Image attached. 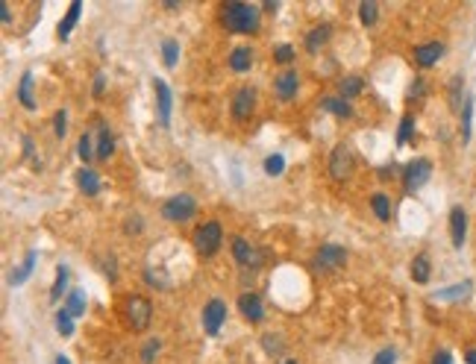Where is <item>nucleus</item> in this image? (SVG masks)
<instances>
[{
    "label": "nucleus",
    "instance_id": "nucleus-1",
    "mask_svg": "<svg viewBox=\"0 0 476 364\" xmlns=\"http://www.w3.org/2000/svg\"><path fill=\"white\" fill-rule=\"evenodd\" d=\"M221 21L230 33H256L259 30V9L250 4H227L221 9Z\"/></svg>",
    "mask_w": 476,
    "mask_h": 364
},
{
    "label": "nucleus",
    "instance_id": "nucleus-2",
    "mask_svg": "<svg viewBox=\"0 0 476 364\" xmlns=\"http://www.w3.org/2000/svg\"><path fill=\"white\" fill-rule=\"evenodd\" d=\"M197 215V200L191 194H174L171 200H165L162 203V217L171 220V224H186V220H191Z\"/></svg>",
    "mask_w": 476,
    "mask_h": 364
},
{
    "label": "nucleus",
    "instance_id": "nucleus-3",
    "mask_svg": "<svg viewBox=\"0 0 476 364\" xmlns=\"http://www.w3.org/2000/svg\"><path fill=\"white\" fill-rule=\"evenodd\" d=\"M221 241H224V229H221L217 220H209V224L197 227V232H194V247H197V253L206 256V258L221 250Z\"/></svg>",
    "mask_w": 476,
    "mask_h": 364
},
{
    "label": "nucleus",
    "instance_id": "nucleus-4",
    "mask_svg": "<svg viewBox=\"0 0 476 364\" xmlns=\"http://www.w3.org/2000/svg\"><path fill=\"white\" fill-rule=\"evenodd\" d=\"M124 309H127V320H130V326H132L135 332H144V329L150 326L153 306H150V300H147V297H142V294L127 297Z\"/></svg>",
    "mask_w": 476,
    "mask_h": 364
},
{
    "label": "nucleus",
    "instance_id": "nucleus-5",
    "mask_svg": "<svg viewBox=\"0 0 476 364\" xmlns=\"http://www.w3.org/2000/svg\"><path fill=\"white\" fill-rule=\"evenodd\" d=\"M432 176V161L429 159H414L403 168V188L406 194H414L421 186H426V179Z\"/></svg>",
    "mask_w": 476,
    "mask_h": 364
},
{
    "label": "nucleus",
    "instance_id": "nucleus-6",
    "mask_svg": "<svg viewBox=\"0 0 476 364\" xmlns=\"http://www.w3.org/2000/svg\"><path fill=\"white\" fill-rule=\"evenodd\" d=\"M314 265H317V271H324V273L341 271L347 265V250L339 247V244H321V250L314 253Z\"/></svg>",
    "mask_w": 476,
    "mask_h": 364
},
{
    "label": "nucleus",
    "instance_id": "nucleus-7",
    "mask_svg": "<svg viewBox=\"0 0 476 364\" xmlns=\"http://www.w3.org/2000/svg\"><path fill=\"white\" fill-rule=\"evenodd\" d=\"M353 168H356L353 150H350L347 144H339V147L332 150V156H329V176L339 179V182H344V179L353 176Z\"/></svg>",
    "mask_w": 476,
    "mask_h": 364
},
{
    "label": "nucleus",
    "instance_id": "nucleus-8",
    "mask_svg": "<svg viewBox=\"0 0 476 364\" xmlns=\"http://www.w3.org/2000/svg\"><path fill=\"white\" fill-rule=\"evenodd\" d=\"M153 91H156V118H159V127H171V109H174V94L171 86L165 79H153Z\"/></svg>",
    "mask_w": 476,
    "mask_h": 364
},
{
    "label": "nucleus",
    "instance_id": "nucleus-9",
    "mask_svg": "<svg viewBox=\"0 0 476 364\" xmlns=\"http://www.w3.org/2000/svg\"><path fill=\"white\" fill-rule=\"evenodd\" d=\"M297 89H300V74H297L294 68H285L283 74H276L273 91H276V97H280L283 103H288V100L297 97Z\"/></svg>",
    "mask_w": 476,
    "mask_h": 364
},
{
    "label": "nucleus",
    "instance_id": "nucleus-10",
    "mask_svg": "<svg viewBox=\"0 0 476 364\" xmlns=\"http://www.w3.org/2000/svg\"><path fill=\"white\" fill-rule=\"evenodd\" d=\"M224 320H227L224 300H209L206 306H203V329H206V335H217V332H221Z\"/></svg>",
    "mask_w": 476,
    "mask_h": 364
},
{
    "label": "nucleus",
    "instance_id": "nucleus-11",
    "mask_svg": "<svg viewBox=\"0 0 476 364\" xmlns=\"http://www.w3.org/2000/svg\"><path fill=\"white\" fill-rule=\"evenodd\" d=\"M253 109H256V91H253L250 86L238 89L235 97H232V106H230L232 118H235V120H247V118L253 115Z\"/></svg>",
    "mask_w": 476,
    "mask_h": 364
},
{
    "label": "nucleus",
    "instance_id": "nucleus-12",
    "mask_svg": "<svg viewBox=\"0 0 476 364\" xmlns=\"http://www.w3.org/2000/svg\"><path fill=\"white\" fill-rule=\"evenodd\" d=\"M450 238H453V247L462 250L465 247V238H468V212L462 206H453L450 209Z\"/></svg>",
    "mask_w": 476,
    "mask_h": 364
},
{
    "label": "nucleus",
    "instance_id": "nucleus-13",
    "mask_svg": "<svg viewBox=\"0 0 476 364\" xmlns=\"http://www.w3.org/2000/svg\"><path fill=\"white\" fill-rule=\"evenodd\" d=\"M232 258L242 268H259V250H256L247 238H232Z\"/></svg>",
    "mask_w": 476,
    "mask_h": 364
},
{
    "label": "nucleus",
    "instance_id": "nucleus-14",
    "mask_svg": "<svg viewBox=\"0 0 476 364\" xmlns=\"http://www.w3.org/2000/svg\"><path fill=\"white\" fill-rule=\"evenodd\" d=\"M444 50H447L444 42H426L421 47H414V62H418L421 68H432L444 56Z\"/></svg>",
    "mask_w": 476,
    "mask_h": 364
},
{
    "label": "nucleus",
    "instance_id": "nucleus-15",
    "mask_svg": "<svg viewBox=\"0 0 476 364\" xmlns=\"http://www.w3.org/2000/svg\"><path fill=\"white\" fill-rule=\"evenodd\" d=\"M238 309H242V314L250 320V323H259L265 317V306H262V297L259 294H242L238 297Z\"/></svg>",
    "mask_w": 476,
    "mask_h": 364
},
{
    "label": "nucleus",
    "instance_id": "nucleus-16",
    "mask_svg": "<svg viewBox=\"0 0 476 364\" xmlns=\"http://www.w3.org/2000/svg\"><path fill=\"white\" fill-rule=\"evenodd\" d=\"M35 261H38V253L35 250H27V256H24V261L18 265L12 273H9V285L12 288H18V285H24V282L30 279V273L35 271Z\"/></svg>",
    "mask_w": 476,
    "mask_h": 364
},
{
    "label": "nucleus",
    "instance_id": "nucleus-17",
    "mask_svg": "<svg viewBox=\"0 0 476 364\" xmlns=\"http://www.w3.org/2000/svg\"><path fill=\"white\" fill-rule=\"evenodd\" d=\"M76 186H79V191L83 194H89V197H94V194H101V188H103V182H101V176H97V171H91V168H79V174H76Z\"/></svg>",
    "mask_w": 476,
    "mask_h": 364
},
{
    "label": "nucleus",
    "instance_id": "nucleus-18",
    "mask_svg": "<svg viewBox=\"0 0 476 364\" xmlns=\"http://www.w3.org/2000/svg\"><path fill=\"white\" fill-rule=\"evenodd\" d=\"M79 15H83V4H79V0H74V4L68 6V12H65V18L59 21V30H56L62 42H68V38H71V30H74V24L79 21Z\"/></svg>",
    "mask_w": 476,
    "mask_h": 364
},
{
    "label": "nucleus",
    "instance_id": "nucleus-19",
    "mask_svg": "<svg viewBox=\"0 0 476 364\" xmlns=\"http://www.w3.org/2000/svg\"><path fill=\"white\" fill-rule=\"evenodd\" d=\"M97 132H101V135H97V159L106 161L115 153V135H112V130L103 124V120L97 124Z\"/></svg>",
    "mask_w": 476,
    "mask_h": 364
},
{
    "label": "nucleus",
    "instance_id": "nucleus-20",
    "mask_svg": "<svg viewBox=\"0 0 476 364\" xmlns=\"http://www.w3.org/2000/svg\"><path fill=\"white\" fill-rule=\"evenodd\" d=\"M329 35H332V27L329 24H317L309 35H306V50L309 53H317L327 42H329Z\"/></svg>",
    "mask_w": 476,
    "mask_h": 364
},
{
    "label": "nucleus",
    "instance_id": "nucleus-21",
    "mask_svg": "<svg viewBox=\"0 0 476 364\" xmlns=\"http://www.w3.org/2000/svg\"><path fill=\"white\" fill-rule=\"evenodd\" d=\"M18 103H21L27 112L35 109V97H33V71H24L21 83H18Z\"/></svg>",
    "mask_w": 476,
    "mask_h": 364
},
{
    "label": "nucleus",
    "instance_id": "nucleus-22",
    "mask_svg": "<svg viewBox=\"0 0 476 364\" xmlns=\"http://www.w3.org/2000/svg\"><path fill=\"white\" fill-rule=\"evenodd\" d=\"M468 294H470V282L465 279V282H455V285H450V288L435 291V294H432V300H444V302H453V300H465Z\"/></svg>",
    "mask_w": 476,
    "mask_h": 364
},
{
    "label": "nucleus",
    "instance_id": "nucleus-23",
    "mask_svg": "<svg viewBox=\"0 0 476 364\" xmlns=\"http://www.w3.org/2000/svg\"><path fill=\"white\" fill-rule=\"evenodd\" d=\"M250 65H253V50H250V47H235V50L230 53V68H232L235 74L250 71Z\"/></svg>",
    "mask_w": 476,
    "mask_h": 364
},
{
    "label": "nucleus",
    "instance_id": "nucleus-24",
    "mask_svg": "<svg viewBox=\"0 0 476 364\" xmlns=\"http://www.w3.org/2000/svg\"><path fill=\"white\" fill-rule=\"evenodd\" d=\"M324 112H332V115H339V118H353V106H350V100L344 97H324Z\"/></svg>",
    "mask_w": 476,
    "mask_h": 364
},
{
    "label": "nucleus",
    "instance_id": "nucleus-25",
    "mask_svg": "<svg viewBox=\"0 0 476 364\" xmlns=\"http://www.w3.org/2000/svg\"><path fill=\"white\" fill-rule=\"evenodd\" d=\"M429 273H432V268H429V258L421 253V256H414V261H412V279L418 282V285H426L429 282Z\"/></svg>",
    "mask_w": 476,
    "mask_h": 364
},
{
    "label": "nucleus",
    "instance_id": "nucleus-26",
    "mask_svg": "<svg viewBox=\"0 0 476 364\" xmlns=\"http://www.w3.org/2000/svg\"><path fill=\"white\" fill-rule=\"evenodd\" d=\"M76 156L83 159V165L89 168V161L97 156V147H94V138L89 135V132H83L79 135V141H76Z\"/></svg>",
    "mask_w": 476,
    "mask_h": 364
},
{
    "label": "nucleus",
    "instance_id": "nucleus-27",
    "mask_svg": "<svg viewBox=\"0 0 476 364\" xmlns=\"http://www.w3.org/2000/svg\"><path fill=\"white\" fill-rule=\"evenodd\" d=\"M470 135H473V97L468 94L465 106H462V141L465 144L470 141Z\"/></svg>",
    "mask_w": 476,
    "mask_h": 364
},
{
    "label": "nucleus",
    "instance_id": "nucleus-28",
    "mask_svg": "<svg viewBox=\"0 0 476 364\" xmlns=\"http://www.w3.org/2000/svg\"><path fill=\"white\" fill-rule=\"evenodd\" d=\"M62 309H65V312H68L71 317H79V314H86V294H83V291H71Z\"/></svg>",
    "mask_w": 476,
    "mask_h": 364
},
{
    "label": "nucleus",
    "instance_id": "nucleus-29",
    "mask_svg": "<svg viewBox=\"0 0 476 364\" xmlns=\"http://www.w3.org/2000/svg\"><path fill=\"white\" fill-rule=\"evenodd\" d=\"M370 209H373V215L380 217V220H388L391 217V200L380 191V194H373L370 197Z\"/></svg>",
    "mask_w": 476,
    "mask_h": 364
},
{
    "label": "nucleus",
    "instance_id": "nucleus-30",
    "mask_svg": "<svg viewBox=\"0 0 476 364\" xmlns=\"http://www.w3.org/2000/svg\"><path fill=\"white\" fill-rule=\"evenodd\" d=\"M362 89H365V83H362L359 76H344V79H341V97H344V100L359 97Z\"/></svg>",
    "mask_w": 476,
    "mask_h": 364
},
{
    "label": "nucleus",
    "instance_id": "nucleus-31",
    "mask_svg": "<svg viewBox=\"0 0 476 364\" xmlns=\"http://www.w3.org/2000/svg\"><path fill=\"white\" fill-rule=\"evenodd\" d=\"M376 18H380V6L373 4V0H365V4H359V21L365 27H373Z\"/></svg>",
    "mask_w": 476,
    "mask_h": 364
},
{
    "label": "nucleus",
    "instance_id": "nucleus-32",
    "mask_svg": "<svg viewBox=\"0 0 476 364\" xmlns=\"http://www.w3.org/2000/svg\"><path fill=\"white\" fill-rule=\"evenodd\" d=\"M65 288H68V268L59 265V268H56V282H53V288H50V300L59 302V297H62Z\"/></svg>",
    "mask_w": 476,
    "mask_h": 364
},
{
    "label": "nucleus",
    "instance_id": "nucleus-33",
    "mask_svg": "<svg viewBox=\"0 0 476 364\" xmlns=\"http://www.w3.org/2000/svg\"><path fill=\"white\" fill-rule=\"evenodd\" d=\"M414 132V118L412 115H403L400 118V130H397V147H406L409 144V138Z\"/></svg>",
    "mask_w": 476,
    "mask_h": 364
},
{
    "label": "nucleus",
    "instance_id": "nucleus-34",
    "mask_svg": "<svg viewBox=\"0 0 476 364\" xmlns=\"http://www.w3.org/2000/svg\"><path fill=\"white\" fill-rule=\"evenodd\" d=\"M176 59H180V45H176L174 38H165V42H162V62H165V68H174Z\"/></svg>",
    "mask_w": 476,
    "mask_h": 364
},
{
    "label": "nucleus",
    "instance_id": "nucleus-35",
    "mask_svg": "<svg viewBox=\"0 0 476 364\" xmlns=\"http://www.w3.org/2000/svg\"><path fill=\"white\" fill-rule=\"evenodd\" d=\"M56 332L62 335V338H71V335H74V317H71L65 309L56 312Z\"/></svg>",
    "mask_w": 476,
    "mask_h": 364
},
{
    "label": "nucleus",
    "instance_id": "nucleus-36",
    "mask_svg": "<svg viewBox=\"0 0 476 364\" xmlns=\"http://www.w3.org/2000/svg\"><path fill=\"white\" fill-rule=\"evenodd\" d=\"M159 350H162V341H159V338H147L144 347H142V364H153L156 356H159Z\"/></svg>",
    "mask_w": 476,
    "mask_h": 364
},
{
    "label": "nucleus",
    "instance_id": "nucleus-37",
    "mask_svg": "<svg viewBox=\"0 0 476 364\" xmlns=\"http://www.w3.org/2000/svg\"><path fill=\"white\" fill-rule=\"evenodd\" d=\"M283 171H285V159H283L280 153H273V156L265 159V174H268V176H280Z\"/></svg>",
    "mask_w": 476,
    "mask_h": 364
},
{
    "label": "nucleus",
    "instance_id": "nucleus-38",
    "mask_svg": "<svg viewBox=\"0 0 476 364\" xmlns=\"http://www.w3.org/2000/svg\"><path fill=\"white\" fill-rule=\"evenodd\" d=\"M294 56H297V50H294L291 45H280V47H273V62H280V65L294 62Z\"/></svg>",
    "mask_w": 476,
    "mask_h": 364
},
{
    "label": "nucleus",
    "instance_id": "nucleus-39",
    "mask_svg": "<svg viewBox=\"0 0 476 364\" xmlns=\"http://www.w3.org/2000/svg\"><path fill=\"white\" fill-rule=\"evenodd\" d=\"M53 132H56V138H65V132H68V115L65 112L53 115Z\"/></svg>",
    "mask_w": 476,
    "mask_h": 364
},
{
    "label": "nucleus",
    "instance_id": "nucleus-40",
    "mask_svg": "<svg viewBox=\"0 0 476 364\" xmlns=\"http://www.w3.org/2000/svg\"><path fill=\"white\" fill-rule=\"evenodd\" d=\"M373 364H397V350L394 347H385L373 356Z\"/></svg>",
    "mask_w": 476,
    "mask_h": 364
},
{
    "label": "nucleus",
    "instance_id": "nucleus-41",
    "mask_svg": "<svg viewBox=\"0 0 476 364\" xmlns=\"http://www.w3.org/2000/svg\"><path fill=\"white\" fill-rule=\"evenodd\" d=\"M424 94H426V83L418 76V79L412 83V89H409V100H424Z\"/></svg>",
    "mask_w": 476,
    "mask_h": 364
},
{
    "label": "nucleus",
    "instance_id": "nucleus-42",
    "mask_svg": "<svg viewBox=\"0 0 476 364\" xmlns=\"http://www.w3.org/2000/svg\"><path fill=\"white\" fill-rule=\"evenodd\" d=\"M103 89H106V74H103V71H97V74H94L91 94H94V97H101V94H103Z\"/></svg>",
    "mask_w": 476,
    "mask_h": 364
},
{
    "label": "nucleus",
    "instance_id": "nucleus-43",
    "mask_svg": "<svg viewBox=\"0 0 476 364\" xmlns=\"http://www.w3.org/2000/svg\"><path fill=\"white\" fill-rule=\"evenodd\" d=\"M459 89H462V76H455L450 83V103L453 106H459Z\"/></svg>",
    "mask_w": 476,
    "mask_h": 364
},
{
    "label": "nucleus",
    "instance_id": "nucleus-44",
    "mask_svg": "<svg viewBox=\"0 0 476 364\" xmlns=\"http://www.w3.org/2000/svg\"><path fill=\"white\" fill-rule=\"evenodd\" d=\"M432 364H453V356L447 350H438V353L432 356Z\"/></svg>",
    "mask_w": 476,
    "mask_h": 364
},
{
    "label": "nucleus",
    "instance_id": "nucleus-45",
    "mask_svg": "<svg viewBox=\"0 0 476 364\" xmlns=\"http://www.w3.org/2000/svg\"><path fill=\"white\" fill-rule=\"evenodd\" d=\"M0 21H4L6 27L12 24V12H9V4H0Z\"/></svg>",
    "mask_w": 476,
    "mask_h": 364
},
{
    "label": "nucleus",
    "instance_id": "nucleus-46",
    "mask_svg": "<svg viewBox=\"0 0 476 364\" xmlns=\"http://www.w3.org/2000/svg\"><path fill=\"white\" fill-rule=\"evenodd\" d=\"M465 364H476V350H468V353H465Z\"/></svg>",
    "mask_w": 476,
    "mask_h": 364
},
{
    "label": "nucleus",
    "instance_id": "nucleus-47",
    "mask_svg": "<svg viewBox=\"0 0 476 364\" xmlns=\"http://www.w3.org/2000/svg\"><path fill=\"white\" fill-rule=\"evenodd\" d=\"M53 364H71V358H68V356H62V353H59V356H56V361H53Z\"/></svg>",
    "mask_w": 476,
    "mask_h": 364
},
{
    "label": "nucleus",
    "instance_id": "nucleus-48",
    "mask_svg": "<svg viewBox=\"0 0 476 364\" xmlns=\"http://www.w3.org/2000/svg\"><path fill=\"white\" fill-rule=\"evenodd\" d=\"M285 364H297V361H285Z\"/></svg>",
    "mask_w": 476,
    "mask_h": 364
}]
</instances>
